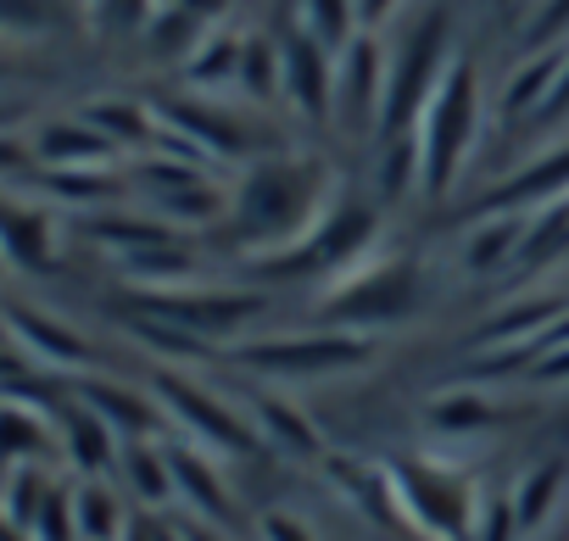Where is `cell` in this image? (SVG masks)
Here are the masks:
<instances>
[{"label":"cell","instance_id":"1","mask_svg":"<svg viewBox=\"0 0 569 541\" xmlns=\"http://www.w3.org/2000/svg\"><path fill=\"white\" fill-rule=\"evenodd\" d=\"M336 196L341 184L319 157H262L234 179L223 223L251 257H273L302 246L325 223Z\"/></svg>","mask_w":569,"mask_h":541},{"label":"cell","instance_id":"2","mask_svg":"<svg viewBox=\"0 0 569 541\" xmlns=\"http://www.w3.org/2000/svg\"><path fill=\"white\" fill-rule=\"evenodd\" d=\"M475 134H480V73L475 62L458 51L452 68L441 73L436 96L425 101L419 123H413V140H419V168H425V190L419 196H447L475 151Z\"/></svg>","mask_w":569,"mask_h":541},{"label":"cell","instance_id":"3","mask_svg":"<svg viewBox=\"0 0 569 541\" xmlns=\"http://www.w3.org/2000/svg\"><path fill=\"white\" fill-rule=\"evenodd\" d=\"M380 469L391 480L397 519H408L430 541H475L480 497H475V485L458 469H447L436 458H391Z\"/></svg>","mask_w":569,"mask_h":541},{"label":"cell","instance_id":"4","mask_svg":"<svg viewBox=\"0 0 569 541\" xmlns=\"http://www.w3.org/2000/svg\"><path fill=\"white\" fill-rule=\"evenodd\" d=\"M375 240H380V207L375 201H358V196H336V207L325 212V223L291 246V251H273V257H257V274H273V280H308V274H352L358 262L375 257Z\"/></svg>","mask_w":569,"mask_h":541},{"label":"cell","instance_id":"5","mask_svg":"<svg viewBox=\"0 0 569 541\" xmlns=\"http://www.w3.org/2000/svg\"><path fill=\"white\" fill-rule=\"evenodd\" d=\"M425 297V280H419V262L413 257H369L358 262L352 274H341L325 302H319V319L330 330H380V324H397L419 308Z\"/></svg>","mask_w":569,"mask_h":541},{"label":"cell","instance_id":"6","mask_svg":"<svg viewBox=\"0 0 569 541\" xmlns=\"http://www.w3.org/2000/svg\"><path fill=\"white\" fill-rule=\"evenodd\" d=\"M452 12L430 7L419 12L402 40L391 46V90H386V123H380V140H397V134H413L425 101L436 96L441 73L452 68Z\"/></svg>","mask_w":569,"mask_h":541},{"label":"cell","instance_id":"7","mask_svg":"<svg viewBox=\"0 0 569 541\" xmlns=\"http://www.w3.org/2000/svg\"><path fill=\"white\" fill-rule=\"evenodd\" d=\"M229 358L262 380H336L375 363V341L358 330H319V335H273L229 347Z\"/></svg>","mask_w":569,"mask_h":541},{"label":"cell","instance_id":"8","mask_svg":"<svg viewBox=\"0 0 569 541\" xmlns=\"http://www.w3.org/2000/svg\"><path fill=\"white\" fill-rule=\"evenodd\" d=\"M151 397H157L162 419H173L179 435H190L196 447L223 452V458H251V452H262V435H257V424L246 419V408H229L218 391L196 385L190 374H173V369L151 374Z\"/></svg>","mask_w":569,"mask_h":541},{"label":"cell","instance_id":"9","mask_svg":"<svg viewBox=\"0 0 569 541\" xmlns=\"http://www.w3.org/2000/svg\"><path fill=\"white\" fill-rule=\"evenodd\" d=\"M140 313L168 319V324H179L196 341H234L268 313V297L262 291H207V285L140 291Z\"/></svg>","mask_w":569,"mask_h":541},{"label":"cell","instance_id":"10","mask_svg":"<svg viewBox=\"0 0 569 541\" xmlns=\"http://www.w3.org/2000/svg\"><path fill=\"white\" fill-rule=\"evenodd\" d=\"M386 90H391V51L375 29H363L336 57V123L347 134L386 123Z\"/></svg>","mask_w":569,"mask_h":541},{"label":"cell","instance_id":"11","mask_svg":"<svg viewBox=\"0 0 569 541\" xmlns=\"http://www.w3.org/2000/svg\"><path fill=\"white\" fill-rule=\"evenodd\" d=\"M279 62H284V101L297 118L313 123H336V51L325 40H313L302 23H291L279 34Z\"/></svg>","mask_w":569,"mask_h":541},{"label":"cell","instance_id":"12","mask_svg":"<svg viewBox=\"0 0 569 541\" xmlns=\"http://www.w3.org/2000/svg\"><path fill=\"white\" fill-rule=\"evenodd\" d=\"M7 324H12V352H18V358H34L46 374H84V369H96L90 341H84L79 330H68L62 319L12 302Z\"/></svg>","mask_w":569,"mask_h":541},{"label":"cell","instance_id":"13","mask_svg":"<svg viewBox=\"0 0 569 541\" xmlns=\"http://www.w3.org/2000/svg\"><path fill=\"white\" fill-rule=\"evenodd\" d=\"M246 419L257 424L262 447H273L284 458H325V435L297 402H284L273 391H257V397H246Z\"/></svg>","mask_w":569,"mask_h":541},{"label":"cell","instance_id":"14","mask_svg":"<svg viewBox=\"0 0 569 541\" xmlns=\"http://www.w3.org/2000/svg\"><path fill=\"white\" fill-rule=\"evenodd\" d=\"M34 157L46 173H73V168H107L118 157V146L84 118H57L34 134Z\"/></svg>","mask_w":569,"mask_h":541},{"label":"cell","instance_id":"15","mask_svg":"<svg viewBox=\"0 0 569 541\" xmlns=\"http://www.w3.org/2000/svg\"><path fill=\"white\" fill-rule=\"evenodd\" d=\"M168 463H173V497H179V508L201 513L207 524H223L234 502H229L223 474L201 458V447L196 441H179V447H168Z\"/></svg>","mask_w":569,"mask_h":541},{"label":"cell","instance_id":"16","mask_svg":"<svg viewBox=\"0 0 569 541\" xmlns=\"http://www.w3.org/2000/svg\"><path fill=\"white\" fill-rule=\"evenodd\" d=\"M79 397H84L90 413H101V419H107L118 435H129V441H146V435L162 430V408H157L151 391H134V385H118V380H84Z\"/></svg>","mask_w":569,"mask_h":541},{"label":"cell","instance_id":"17","mask_svg":"<svg viewBox=\"0 0 569 541\" xmlns=\"http://www.w3.org/2000/svg\"><path fill=\"white\" fill-rule=\"evenodd\" d=\"M57 452H62L79 474H90V480H101V474L123 458L118 430H112L101 413H90V408H73V413L57 419Z\"/></svg>","mask_w":569,"mask_h":541},{"label":"cell","instance_id":"18","mask_svg":"<svg viewBox=\"0 0 569 541\" xmlns=\"http://www.w3.org/2000/svg\"><path fill=\"white\" fill-rule=\"evenodd\" d=\"M563 196H569V146L547 151V157L530 162V168H519L502 190H491L486 212H536V207L563 201Z\"/></svg>","mask_w":569,"mask_h":541},{"label":"cell","instance_id":"19","mask_svg":"<svg viewBox=\"0 0 569 541\" xmlns=\"http://www.w3.org/2000/svg\"><path fill=\"white\" fill-rule=\"evenodd\" d=\"M7 257H12V268H51L57 262V218H51V207L40 201H23V196H12V207H7Z\"/></svg>","mask_w":569,"mask_h":541},{"label":"cell","instance_id":"20","mask_svg":"<svg viewBox=\"0 0 569 541\" xmlns=\"http://www.w3.org/2000/svg\"><path fill=\"white\" fill-rule=\"evenodd\" d=\"M519 246H525V212H486L463 240V268L469 274H497V268L519 262Z\"/></svg>","mask_w":569,"mask_h":541},{"label":"cell","instance_id":"21","mask_svg":"<svg viewBox=\"0 0 569 541\" xmlns=\"http://www.w3.org/2000/svg\"><path fill=\"white\" fill-rule=\"evenodd\" d=\"M563 57H569V46H547L541 57L519 62V73L502 90V118H530V112L541 118L552 90H558V79H563Z\"/></svg>","mask_w":569,"mask_h":541},{"label":"cell","instance_id":"22","mask_svg":"<svg viewBox=\"0 0 569 541\" xmlns=\"http://www.w3.org/2000/svg\"><path fill=\"white\" fill-rule=\"evenodd\" d=\"M563 485H569V469H563L558 458H541V463H530V469L519 474V485H513L508 497H513V513H519V530H525V535H536V530L552 524V513H558V502H563Z\"/></svg>","mask_w":569,"mask_h":541},{"label":"cell","instance_id":"23","mask_svg":"<svg viewBox=\"0 0 569 541\" xmlns=\"http://www.w3.org/2000/svg\"><path fill=\"white\" fill-rule=\"evenodd\" d=\"M84 123H96L112 146H140V151H151L157 134H162V118L146 112L140 101H90L84 107Z\"/></svg>","mask_w":569,"mask_h":541},{"label":"cell","instance_id":"24","mask_svg":"<svg viewBox=\"0 0 569 541\" xmlns=\"http://www.w3.org/2000/svg\"><path fill=\"white\" fill-rule=\"evenodd\" d=\"M123 474H129V485H134V497H140L146 508H168V502H179V497H173V463H168V447H157L151 435L123 447Z\"/></svg>","mask_w":569,"mask_h":541},{"label":"cell","instance_id":"25","mask_svg":"<svg viewBox=\"0 0 569 541\" xmlns=\"http://www.w3.org/2000/svg\"><path fill=\"white\" fill-rule=\"evenodd\" d=\"M569 251V196L547 201L536 212H525V246H519V268H547Z\"/></svg>","mask_w":569,"mask_h":541},{"label":"cell","instance_id":"26","mask_svg":"<svg viewBox=\"0 0 569 541\" xmlns=\"http://www.w3.org/2000/svg\"><path fill=\"white\" fill-rule=\"evenodd\" d=\"M425 424L447 441H463V435H486L497 424V408L480 397V391H452V397H436L425 408Z\"/></svg>","mask_w":569,"mask_h":541},{"label":"cell","instance_id":"27","mask_svg":"<svg viewBox=\"0 0 569 541\" xmlns=\"http://www.w3.org/2000/svg\"><path fill=\"white\" fill-rule=\"evenodd\" d=\"M240 57H246V34H207L196 51H190V62H184V73H190V84L201 90V96H212L218 84H240Z\"/></svg>","mask_w":569,"mask_h":541},{"label":"cell","instance_id":"28","mask_svg":"<svg viewBox=\"0 0 569 541\" xmlns=\"http://www.w3.org/2000/svg\"><path fill=\"white\" fill-rule=\"evenodd\" d=\"M297 23L313 34V40H325L336 57L363 34V18H358V0H297Z\"/></svg>","mask_w":569,"mask_h":541},{"label":"cell","instance_id":"29","mask_svg":"<svg viewBox=\"0 0 569 541\" xmlns=\"http://www.w3.org/2000/svg\"><path fill=\"white\" fill-rule=\"evenodd\" d=\"M73 524H79V541H123V530H129L118 497L101 480H84L73 491Z\"/></svg>","mask_w":569,"mask_h":541},{"label":"cell","instance_id":"30","mask_svg":"<svg viewBox=\"0 0 569 541\" xmlns=\"http://www.w3.org/2000/svg\"><path fill=\"white\" fill-rule=\"evenodd\" d=\"M240 90L251 101H268L284 90V62H279V40L246 34V57H240Z\"/></svg>","mask_w":569,"mask_h":541},{"label":"cell","instance_id":"31","mask_svg":"<svg viewBox=\"0 0 569 541\" xmlns=\"http://www.w3.org/2000/svg\"><path fill=\"white\" fill-rule=\"evenodd\" d=\"M196 29H201V12H190L184 0H179V7H162V12L146 23V40H151L157 57H184V62H190V51L201 46Z\"/></svg>","mask_w":569,"mask_h":541},{"label":"cell","instance_id":"32","mask_svg":"<svg viewBox=\"0 0 569 541\" xmlns=\"http://www.w3.org/2000/svg\"><path fill=\"white\" fill-rule=\"evenodd\" d=\"M90 18L101 34H134V29L146 34L157 12H151V0H90Z\"/></svg>","mask_w":569,"mask_h":541},{"label":"cell","instance_id":"33","mask_svg":"<svg viewBox=\"0 0 569 541\" xmlns=\"http://www.w3.org/2000/svg\"><path fill=\"white\" fill-rule=\"evenodd\" d=\"M519 513L513 497H480V519H475V541H519Z\"/></svg>","mask_w":569,"mask_h":541},{"label":"cell","instance_id":"34","mask_svg":"<svg viewBox=\"0 0 569 541\" xmlns=\"http://www.w3.org/2000/svg\"><path fill=\"white\" fill-rule=\"evenodd\" d=\"M530 374H536V380H547V385H558V380H569V341H558V347H547V352H536V363H530Z\"/></svg>","mask_w":569,"mask_h":541},{"label":"cell","instance_id":"35","mask_svg":"<svg viewBox=\"0 0 569 541\" xmlns=\"http://www.w3.org/2000/svg\"><path fill=\"white\" fill-rule=\"evenodd\" d=\"M262 541H319L302 519H291V513H268L262 519Z\"/></svg>","mask_w":569,"mask_h":541},{"label":"cell","instance_id":"36","mask_svg":"<svg viewBox=\"0 0 569 541\" xmlns=\"http://www.w3.org/2000/svg\"><path fill=\"white\" fill-rule=\"evenodd\" d=\"M402 7H408V0H358V18H363V29H375V34H380Z\"/></svg>","mask_w":569,"mask_h":541},{"label":"cell","instance_id":"37","mask_svg":"<svg viewBox=\"0 0 569 541\" xmlns=\"http://www.w3.org/2000/svg\"><path fill=\"white\" fill-rule=\"evenodd\" d=\"M558 112H569V57H563V79H558V90H552V101H547L541 118H558Z\"/></svg>","mask_w":569,"mask_h":541},{"label":"cell","instance_id":"38","mask_svg":"<svg viewBox=\"0 0 569 541\" xmlns=\"http://www.w3.org/2000/svg\"><path fill=\"white\" fill-rule=\"evenodd\" d=\"M547 541H569V530H552V535H547Z\"/></svg>","mask_w":569,"mask_h":541},{"label":"cell","instance_id":"39","mask_svg":"<svg viewBox=\"0 0 569 541\" xmlns=\"http://www.w3.org/2000/svg\"><path fill=\"white\" fill-rule=\"evenodd\" d=\"M502 7H513V0H502Z\"/></svg>","mask_w":569,"mask_h":541}]
</instances>
